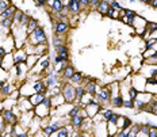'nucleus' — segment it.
I'll return each instance as SVG.
<instances>
[{"label":"nucleus","mask_w":157,"mask_h":137,"mask_svg":"<svg viewBox=\"0 0 157 137\" xmlns=\"http://www.w3.org/2000/svg\"><path fill=\"white\" fill-rule=\"evenodd\" d=\"M46 42H48L46 33H45L42 26H38L34 31L30 33V34L27 35V41H26V44L33 45V46H37V45L46 44Z\"/></svg>","instance_id":"nucleus-1"},{"label":"nucleus","mask_w":157,"mask_h":137,"mask_svg":"<svg viewBox=\"0 0 157 137\" xmlns=\"http://www.w3.org/2000/svg\"><path fill=\"white\" fill-rule=\"evenodd\" d=\"M61 94L67 103H75L76 102V87L72 83H63L61 86Z\"/></svg>","instance_id":"nucleus-2"},{"label":"nucleus","mask_w":157,"mask_h":137,"mask_svg":"<svg viewBox=\"0 0 157 137\" xmlns=\"http://www.w3.org/2000/svg\"><path fill=\"white\" fill-rule=\"evenodd\" d=\"M52 29H53L54 35H63L65 33L69 31L71 25L69 22H63V21H56L54 16H52Z\"/></svg>","instance_id":"nucleus-3"},{"label":"nucleus","mask_w":157,"mask_h":137,"mask_svg":"<svg viewBox=\"0 0 157 137\" xmlns=\"http://www.w3.org/2000/svg\"><path fill=\"white\" fill-rule=\"evenodd\" d=\"M19 115H21V114L14 113V109H4V110H3V114H2V117H3V119H4L6 125H11V126H14V125L18 123Z\"/></svg>","instance_id":"nucleus-4"},{"label":"nucleus","mask_w":157,"mask_h":137,"mask_svg":"<svg viewBox=\"0 0 157 137\" xmlns=\"http://www.w3.org/2000/svg\"><path fill=\"white\" fill-rule=\"evenodd\" d=\"M16 107L21 113H27V112H31L34 110V106L31 105L30 99L27 96H21L18 100H16Z\"/></svg>","instance_id":"nucleus-5"},{"label":"nucleus","mask_w":157,"mask_h":137,"mask_svg":"<svg viewBox=\"0 0 157 137\" xmlns=\"http://www.w3.org/2000/svg\"><path fill=\"white\" fill-rule=\"evenodd\" d=\"M39 67H38V69L37 71H30L31 73H44L46 69H49V67H50V64H52V61H50V56L49 54H45V56H41L39 57V60H38V63H37Z\"/></svg>","instance_id":"nucleus-6"},{"label":"nucleus","mask_w":157,"mask_h":137,"mask_svg":"<svg viewBox=\"0 0 157 137\" xmlns=\"http://www.w3.org/2000/svg\"><path fill=\"white\" fill-rule=\"evenodd\" d=\"M95 98L99 100L102 105L104 103H110V99H111V94H110V88L109 87H103V88H98L96 94H95Z\"/></svg>","instance_id":"nucleus-7"},{"label":"nucleus","mask_w":157,"mask_h":137,"mask_svg":"<svg viewBox=\"0 0 157 137\" xmlns=\"http://www.w3.org/2000/svg\"><path fill=\"white\" fill-rule=\"evenodd\" d=\"M12 56H14V65L25 64L27 60V53H26L25 48L15 49V52H12Z\"/></svg>","instance_id":"nucleus-8"},{"label":"nucleus","mask_w":157,"mask_h":137,"mask_svg":"<svg viewBox=\"0 0 157 137\" xmlns=\"http://www.w3.org/2000/svg\"><path fill=\"white\" fill-rule=\"evenodd\" d=\"M45 84H46L48 88H52L54 86H58L60 84V73L57 72H52L46 75V79H44Z\"/></svg>","instance_id":"nucleus-9"},{"label":"nucleus","mask_w":157,"mask_h":137,"mask_svg":"<svg viewBox=\"0 0 157 137\" xmlns=\"http://www.w3.org/2000/svg\"><path fill=\"white\" fill-rule=\"evenodd\" d=\"M34 114L39 118H45V117H48L49 114H50V109H48L45 105H42V103H39L38 106L34 107Z\"/></svg>","instance_id":"nucleus-10"},{"label":"nucleus","mask_w":157,"mask_h":137,"mask_svg":"<svg viewBox=\"0 0 157 137\" xmlns=\"http://www.w3.org/2000/svg\"><path fill=\"white\" fill-rule=\"evenodd\" d=\"M68 6H69V14H72L73 16H78L81 11L80 3L76 2V0H68Z\"/></svg>","instance_id":"nucleus-11"},{"label":"nucleus","mask_w":157,"mask_h":137,"mask_svg":"<svg viewBox=\"0 0 157 137\" xmlns=\"http://www.w3.org/2000/svg\"><path fill=\"white\" fill-rule=\"evenodd\" d=\"M2 68L4 71H10L14 68V56H12V53H7L3 58V65Z\"/></svg>","instance_id":"nucleus-12"},{"label":"nucleus","mask_w":157,"mask_h":137,"mask_svg":"<svg viewBox=\"0 0 157 137\" xmlns=\"http://www.w3.org/2000/svg\"><path fill=\"white\" fill-rule=\"evenodd\" d=\"M117 125H118V128H119V130L121 129H130L133 125V121L125 115H119V119H118Z\"/></svg>","instance_id":"nucleus-13"},{"label":"nucleus","mask_w":157,"mask_h":137,"mask_svg":"<svg viewBox=\"0 0 157 137\" xmlns=\"http://www.w3.org/2000/svg\"><path fill=\"white\" fill-rule=\"evenodd\" d=\"M46 96H48V94H44V92H37V94H33L31 96H29V99H30L31 105L35 107V106H38L39 103H42V100H44Z\"/></svg>","instance_id":"nucleus-14"},{"label":"nucleus","mask_w":157,"mask_h":137,"mask_svg":"<svg viewBox=\"0 0 157 137\" xmlns=\"http://www.w3.org/2000/svg\"><path fill=\"white\" fill-rule=\"evenodd\" d=\"M14 68H15V73H16V77H19V79H23V77L26 76V73L29 72V68H27V65L25 64H18V65H14Z\"/></svg>","instance_id":"nucleus-15"},{"label":"nucleus","mask_w":157,"mask_h":137,"mask_svg":"<svg viewBox=\"0 0 157 137\" xmlns=\"http://www.w3.org/2000/svg\"><path fill=\"white\" fill-rule=\"evenodd\" d=\"M98 91V84H96V80L95 79H90V81L86 84V92L90 94V95L95 96V94H96Z\"/></svg>","instance_id":"nucleus-16"},{"label":"nucleus","mask_w":157,"mask_h":137,"mask_svg":"<svg viewBox=\"0 0 157 137\" xmlns=\"http://www.w3.org/2000/svg\"><path fill=\"white\" fill-rule=\"evenodd\" d=\"M16 8L15 6H10V7L7 8V10H4V11L0 14V22H3L4 19H8V18H12L14 16V14H15V11H16Z\"/></svg>","instance_id":"nucleus-17"},{"label":"nucleus","mask_w":157,"mask_h":137,"mask_svg":"<svg viewBox=\"0 0 157 137\" xmlns=\"http://www.w3.org/2000/svg\"><path fill=\"white\" fill-rule=\"evenodd\" d=\"M76 72V71H75V68L72 67V65H68L67 68H65V69L63 71V72H61V77H63V83H65V81L67 80H69L72 76H73V73Z\"/></svg>","instance_id":"nucleus-18"},{"label":"nucleus","mask_w":157,"mask_h":137,"mask_svg":"<svg viewBox=\"0 0 157 137\" xmlns=\"http://www.w3.org/2000/svg\"><path fill=\"white\" fill-rule=\"evenodd\" d=\"M83 122H84V118L80 115V114H78V115L72 117V118H71V126L73 129H80L81 125H83Z\"/></svg>","instance_id":"nucleus-19"},{"label":"nucleus","mask_w":157,"mask_h":137,"mask_svg":"<svg viewBox=\"0 0 157 137\" xmlns=\"http://www.w3.org/2000/svg\"><path fill=\"white\" fill-rule=\"evenodd\" d=\"M52 98V106L54 107H58V106H61V105H64V103H67L65 102V99H64V96H63V94H58V95H53V96H50ZM52 107V109H53Z\"/></svg>","instance_id":"nucleus-20"},{"label":"nucleus","mask_w":157,"mask_h":137,"mask_svg":"<svg viewBox=\"0 0 157 137\" xmlns=\"http://www.w3.org/2000/svg\"><path fill=\"white\" fill-rule=\"evenodd\" d=\"M109 8H110V2H109V0H100L99 6L96 7L98 12H99V14H102V15H106L107 11H109Z\"/></svg>","instance_id":"nucleus-21"},{"label":"nucleus","mask_w":157,"mask_h":137,"mask_svg":"<svg viewBox=\"0 0 157 137\" xmlns=\"http://www.w3.org/2000/svg\"><path fill=\"white\" fill-rule=\"evenodd\" d=\"M39 60V56H37V54H30V56H27V60H26V65H27L29 69H33V68L35 67V64L38 63Z\"/></svg>","instance_id":"nucleus-22"},{"label":"nucleus","mask_w":157,"mask_h":137,"mask_svg":"<svg viewBox=\"0 0 157 137\" xmlns=\"http://www.w3.org/2000/svg\"><path fill=\"white\" fill-rule=\"evenodd\" d=\"M83 77L84 76H83V73H81V72H75L73 76L69 79V83H72L75 87H77V86H80V84H81V81H83Z\"/></svg>","instance_id":"nucleus-23"},{"label":"nucleus","mask_w":157,"mask_h":137,"mask_svg":"<svg viewBox=\"0 0 157 137\" xmlns=\"http://www.w3.org/2000/svg\"><path fill=\"white\" fill-rule=\"evenodd\" d=\"M34 54H37V56H39V57L48 54V45L46 44H41V45L34 46Z\"/></svg>","instance_id":"nucleus-24"},{"label":"nucleus","mask_w":157,"mask_h":137,"mask_svg":"<svg viewBox=\"0 0 157 137\" xmlns=\"http://www.w3.org/2000/svg\"><path fill=\"white\" fill-rule=\"evenodd\" d=\"M111 106H113V107H117V109H118V107H122L123 106V96L122 95H121V94H119V95H115V96H111Z\"/></svg>","instance_id":"nucleus-25"},{"label":"nucleus","mask_w":157,"mask_h":137,"mask_svg":"<svg viewBox=\"0 0 157 137\" xmlns=\"http://www.w3.org/2000/svg\"><path fill=\"white\" fill-rule=\"evenodd\" d=\"M12 94V86L10 83H6L4 86L0 88V96H3V98H7L10 96Z\"/></svg>","instance_id":"nucleus-26"},{"label":"nucleus","mask_w":157,"mask_h":137,"mask_svg":"<svg viewBox=\"0 0 157 137\" xmlns=\"http://www.w3.org/2000/svg\"><path fill=\"white\" fill-rule=\"evenodd\" d=\"M64 7V3L61 0H54L53 4L50 6V10H52V14H57V12H61V10Z\"/></svg>","instance_id":"nucleus-27"},{"label":"nucleus","mask_w":157,"mask_h":137,"mask_svg":"<svg viewBox=\"0 0 157 137\" xmlns=\"http://www.w3.org/2000/svg\"><path fill=\"white\" fill-rule=\"evenodd\" d=\"M39 26V23H38V21L35 18H31L30 16V21H29V23H27V26H26V27H27V34H30V33H33L35 30V29H37Z\"/></svg>","instance_id":"nucleus-28"},{"label":"nucleus","mask_w":157,"mask_h":137,"mask_svg":"<svg viewBox=\"0 0 157 137\" xmlns=\"http://www.w3.org/2000/svg\"><path fill=\"white\" fill-rule=\"evenodd\" d=\"M144 64L145 65H157V50L153 54H150L149 57H146L144 60Z\"/></svg>","instance_id":"nucleus-29"},{"label":"nucleus","mask_w":157,"mask_h":137,"mask_svg":"<svg viewBox=\"0 0 157 137\" xmlns=\"http://www.w3.org/2000/svg\"><path fill=\"white\" fill-rule=\"evenodd\" d=\"M12 26H14V19L12 18L4 19L3 22H0V29H6V30H8V29H11Z\"/></svg>","instance_id":"nucleus-30"},{"label":"nucleus","mask_w":157,"mask_h":137,"mask_svg":"<svg viewBox=\"0 0 157 137\" xmlns=\"http://www.w3.org/2000/svg\"><path fill=\"white\" fill-rule=\"evenodd\" d=\"M84 94H86V87L81 86V84L80 86H77L76 87V102H78V100L84 96Z\"/></svg>","instance_id":"nucleus-31"},{"label":"nucleus","mask_w":157,"mask_h":137,"mask_svg":"<svg viewBox=\"0 0 157 137\" xmlns=\"http://www.w3.org/2000/svg\"><path fill=\"white\" fill-rule=\"evenodd\" d=\"M107 130H109L110 136H115L119 132V128H118L117 123H107Z\"/></svg>","instance_id":"nucleus-32"},{"label":"nucleus","mask_w":157,"mask_h":137,"mask_svg":"<svg viewBox=\"0 0 157 137\" xmlns=\"http://www.w3.org/2000/svg\"><path fill=\"white\" fill-rule=\"evenodd\" d=\"M54 50H56V53H57V54L69 53V48H68V45H67V44H63V45H60V46L54 48Z\"/></svg>","instance_id":"nucleus-33"},{"label":"nucleus","mask_w":157,"mask_h":137,"mask_svg":"<svg viewBox=\"0 0 157 137\" xmlns=\"http://www.w3.org/2000/svg\"><path fill=\"white\" fill-rule=\"evenodd\" d=\"M80 110H81V107L78 106V105H73L72 106V109L69 110V113H68V115L71 117H75V115H78V114H80Z\"/></svg>","instance_id":"nucleus-34"},{"label":"nucleus","mask_w":157,"mask_h":137,"mask_svg":"<svg viewBox=\"0 0 157 137\" xmlns=\"http://www.w3.org/2000/svg\"><path fill=\"white\" fill-rule=\"evenodd\" d=\"M138 94H140V91L137 90L136 87H133V86H132V87L129 88V98H130L132 100H136V99H137V96H138Z\"/></svg>","instance_id":"nucleus-35"},{"label":"nucleus","mask_w":157,"mask_h":137,"mask_svg":"<svg viewBox=\"0 0 157 137\" xmlns=\"http://www.w3.org/2000/svg\"><path fill=\"white\" fill-rule=\"evenodd\" d=\"M52 44H53V48H57V46H60V45L65 44V42H64V40L60 37V35H54L53 40H52Z\"/></svg>","instance_id":"nucleus-36"},{"label":"nucleus","mask_w":157,"mask_h":137,"mask_svg":"<svg viewBox=\"0 0 157 137\" xmlns=\"http://www.w3.org/2000/svg\"><path fill=\"white\" fill-rule=\"evenodd\" d=\"M11 4V0H0V14H2L4 10H7Z\"/></svg>","instance_id":"nucleus-37"},{"label":"nucleus","mask_w":157,"mask_h":137,"mask_svg":"<svg viewBox=\"0 0 157 137\" xmlns=\"http://www.w3.org/2000/svg\"><path fill=\"white\" fill-rule=\"evenodd\" d=\"M22 14H23V11H21V10H16V11H15L14 16H12V19H14V26L19 25V21H21Z\"/></svg>","instance_id":"nucleus-38"},{"label":"nucleus","mask_w":157,"mask_h":137,"mask_svg":"<svg viewBox=\"0 0 157 137\" xmlns=\"http://www.w3.org/2000/svg\"><path fill=\"white\" fill-rule=\"evenodd\" d=\"M29 21H30V15H26L23 12L22 16H21V21H19V25H21V26H27Z\"/></svg>","instance_id":"nucleus-39"},{"label":"nucleus","mask_w":157,"mask_h":137,"mask_svg":"<svg viewBox=\"0 0 157 137\" xmlns=\"http://www.w3.org/2000/svg\"><path fill=\"white\" fill-rule=\"evenodd\" d=\"M125 109H134V100H132L129 98V99H123V106Z\"/></svg>","instance_id":"nucleus-40"},{"label":"nucleus","mask_w":157,"mask_h":137,"mask_svg":"<svg viewBox=\"0 0 157 137\" xmlns=\"http://www.w3.org/2000/svg\"><path fill=\"white\" fill-rule=\"evenodd\" d=\"M110 7L114 8V10H115V11H118V12L122 10V6H121L119 3L117 2V0H111V2H110Z\"/></svg>","instance_id":"nucleus-41"},{"label":"nucleus","mask_w":157,"mask_h":137,"mask_svg":"<svg viewBox=\"0 0 157 137\" xmlns=\"http://www.w3.org/2000/svg\"><path fill=\"white\" fill-rule=\"evenodd\" d=\"M113 114H114V112H113V110H111V109H106V110H103V113H102V115H103V119H104V121L107 122V119H109L110 117L113 115Z\"/></svg>","instance_id":"nucleus-42"},{"label":"nucleus","mask_w":157,"mask_h":137,"mask_svg":"<svg viewBox=\"0 0 157 137\" xmlns=\"http://www.w3.org/2000/svg\"><path fill=\"white\" fill-rule=\"evenodd\" d=\"M118 119H119V114L114 113L113 115H111L110 118L107 119V123H117V122H118Z\"/></svg>","instance_id":"nucleus-43"},{"label":"nucleus","mask_w":157,"mask_h":137,"mask_svg":"<svg viewBox=\"0 0 157 137\" xmlns=\"http://www.w3.org/2000/svg\"><path fill=\"white\" fill-rule=\"evenodd\" d=\"M148 30L153 34V31H157V22H148Z\"/></svg>","instance_id":"nucleus-44"},{"label":"nucleus","mask_w":157,"mask_h":137,"mask_svg":"<svg viewBox=\"0 0 157 137\" xmlns=\"http://www.w3.org/2000/svg\"><path fill=\"white\" fill-rule=\"evenodd\" d=\"M7 54V52H6V49L4 48H0V68H2V65H3V58H4V56Z\"/></svg>","instance_id":"nucleus-45"},{"label":"nucleus","mask_w":157,"mask_h":137,"mask_svg":"<svg viewBox=\"0 0 157 137\" xmlns=\"http://www.w3.org/2000/svg\"><path fill=\"white\" fill-rule=\"evenodd\" d=\"M125 16L126 18H136L137 14L134 11H132V10H125Z\"/></svg>","instance_id":"nucleus-46"},{"label":"nucleus","mask_w":157,"mask_h":137,"mask_svg":"<svg viewBox=\"0 0 157 137\" xmlns=\"http://www.w3.org/2000/svg\"><path fill=\"white\" fill-rule=\"evenodd\" d=\"M148 137H157V126H155V128H150V129H149Z\"/></svg>","instance_id":"nucleus-47"},{"label":"nucleus","mask_w":157,"mask_h":137,"mask_svg":"<svg viewBox=\"0 0 157 137\" xmlns=\"http://www.w3.org/2000/svg\"><path fill=\"white\" fill-rule=\"evenodd\" d=\"M63 61H65V60H63V58H61V56H54V58H53V64L54 65H58V64H61L63 63Z\"/></svg>","instance_id":"nucleus-48"},{"label":"nucleus","mask_w":157,"mask_h":137,"mask_svg":"<svg viewBox=\"0 0 157 137\" xmlns=\"http://www.w3.org/2000/svg\"><path fill=\"white\" fill-rule=\"evenodd\" d=\"M100 0H90V8H96L99 6Z\"/></svg>","instance_id":"nucleus-49"},{"label":"nucleus","mask_w":157,"mask_h":137,"mask_svg":"<svg viewBox=\"0 0 157 137\" xmlns=\"http://www.w3.org/2000/svg\"><path fill=\"white\" fill-rule=\"evenodd\" d=\"M80 6H81V8L90 7V0H80Z\"/></svg>","instance_id":"nucleus-50"},{"label":"nucleus","mask_w":157,"mask_h":137,"mask_svg":"<svg viewBox=\"0 0 157 137\" xmlns=\"http://www.w3.org/2000/svg\"><path fill=\"white\" fill-rule=\"evenodd\" d=\"M35 2H37V4H35V6H37V7H42V6H45V4H46V2H48V0H35Z\"/></svg>","instance_id":"nucleus-51"},{"label":"nucleus","mask_w":157,"mask_h":137,"mask_svg":"<svg viewBox=\"0 0 157 137\" xmlns=\"http://www.w3.org/2000/svg\"><path fill=\"white\" fill-rule=\"evenodd\" d=\"M110 18H111V19H119V12H118V11H114L113 14L110 15Z\"/></svg>","instance_id":"nucleus-52"},{"label":"nucleus","mask_w":157,"mask_h":137,"mask_svg":"<svg viewBox=\"0 0 157 137\" xmlns=\"http://www.w3.org/2000/svg\"><path fill=\"white\" fill-rule=\"evenodd\" d=\"M149 4H150V7H152V8L157 10V0H152V2H150Z\"/></svg>","instance_id":"nucleus-53"},{"label":"nucleus","mask_w":157,"mask_h":137,"mask_svg":"<svg viewBox=\"0 0 157 137\" xmlns=\"http://www.w3.org/2000/svg\"><path fill=\"white\" fill-rule=\"evenodd\" d=\"M6 83H7V81H6L4 79H0V88H2V87H3V86H4V84H6Z\"/></svg>","instance_id":"nucleus-54"},{"label":"nucleus","mask_w":157,"mask_h":137,"mask_svg":"<svg viewBox=\"0 0 157 137\" xmlns=\"http://www.w3.org/2000/svg\"><path fill=\"white\" fill-rule=\"evenodd\" d=\"M141 2H142V3H145V4H149V3L152 2V0H141Z\"/></svg>","instance_id":"nucleus-55"},{"label":"nucleus","mask_w":157,"mask_h":137,"mask_svg":"<svg viewBox=\"0 0 157 137\" xmlns=\"http://www.w3.org/2000/svg\"><path fill=\"white\" fill-rule=\"evenodd\" d=\"M3 110H4V109H3V106H2V103H0V115H2V114H3Z\"/></svg>","instance_id":"nucleus-56"},{"label":"nucleus","mask_w":157,"mask_h":137,"mask_svg":"<svg viewBox=\"0 0 157 137\" xmlns=\"http://www.w3.org/2000/svg\"><path fill=\"white\" fill-rule=\"evenodd\" d=\"M73 137H81V135H80V133H75Z\"/></svg>","instance_id":"nucleus-57"},{"label":"nucleus","mask_w":157,"mask_h":137,"mask_svg":"<svg viewBox=\"0 0 157 137\" xmlns=\"http://www.w3.org/2000/svg\"><path fill=\"white\" fill-rule=\"evenodd\" d=\"M107 137H115V136H110V135H109V136H107Z\"/></svg>","instance_id":"nucleus-58"},{"label":"nucleus","mask_w":157,"mask_h":137,"mask_svg":"<svg viewBox=\"0 0 157 137\" xmlns=\"http://www.w3.org/2000/svg\"><path fill=\"white\" fill-rule=\"evenodd\" d=\"M130 2H132V3H133V2H136V0H130Z\"/></svg>","instance_id":"nucleus-59"},{"label":"nucleus","mask_w":157,"mask_h":137,"mask_svg":"<svg viewBox=\"0 0 157 137\" xmlns=\"http://www.w3.org/2000/svg\"><path fill=\"white\" fill-rule=\"evenodd\" d=\"M76 2H78V3H80V0H76Z\"/></svg>","instance_id":"nucleus-60"},{"label":"nucleus","mask_w":157,"mask_h":137,"mask_svg":"<svg viewBox=\"0 0 157 137\" xmlns=\"http://www.w3.org/2000/svg\"><path fill=\"white\" fill-rule=\"evenodd\" d=\"M0 135H2V132H0Z\"/></svg>","instance_id":"nucleus-61"},{"label":"nucleus","mask_w":157,"mask_h":137,"mask_svg":"<svg viewBox=\"0 0 157 137\" xmlns=\"http://www.w3.org/2000/svg\"><path fill=\"white\" fill-rule=\"evenodd\" d=\"M156 79H157V76H156Z\"/></svg>","instance_id":"nucleus-62"}]
</instances>
